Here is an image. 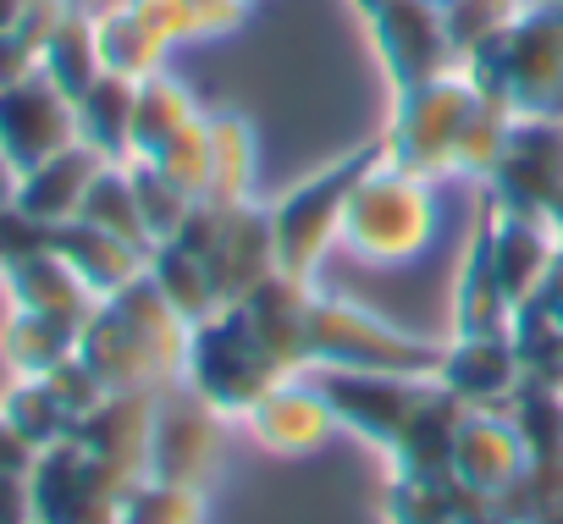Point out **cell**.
Returning a JSON list of instances; mask_svg holds the SVG:
<instances>
[{"mask_svg":"<svg viewBox=\"0 0 563 524\" xmlns=\"http://www.w3.org/2000/svg\"><path fill=\"white\" fill-rule=\"evenodd\" d=\"M188 332L194 326L161 299V288L139 277L122 293L100 299L78 337V359L106 381V392H161L183 381Z\"/></svg>","mask_w":563,"mask_h":524,"instance_id":"cell-1","label":"cell"},{"mask_svg":"<svg viewBox=\"0 0 563 524\" xmlns=\"http://www.w3.org/2000/svg\"><path fill=\"white\" fill-rule=\"evenodd\" d=\"M387 155L382 138L327 160L321 171H310L305 182H294L288 193H282L265 215H271V237H276V271L288 277H305L316 282L321 259L343 243V215H349V199L354 188L365 182V171Z\"/></svg>","mask_w":563,"mask_h":524,"instance_id":"cell-2","label":"cell"},{"mask_svg":"<svg viewBox=\"0 0 563 524\" xmlns=\"http://www.w3.org/2000/svg\"><path fill=\"white\" fill-rule=\"evenodd\" d=\"M464 67L519 116H563V0H530L503 34L464 56Z\"/></svg>","mask_w":563,"mask_h":524,"instance_id":"cell-3","label":"cell"},{"mask_svg":"<svg viewBox=\"0 0 563 524\" xmlns=\"http://www.w3.org/2000/svg\"><path fill=\"white\" fill-rule=\"evenodd\" d=\"M294 370L276 359V348L265 343V332L254 326V315L243 304L216 310L210 321H199L188 332V359H183V381L221 414V420H243L276 381H288Z\"/></svg>","mask_w":563,"mask_h":524,"instance_id":"cell-4","label":"cell"},{"mask_svg":"<svg viewBox=\"0 0 563 524\" xmlns=\"http://www.w3.org/2000/svg\"><path fill=\"white\" fill-rule=\"evenodd\" d=\"M437 232V193L431 177L398 166L393 155H382L365 182L349 199L343 215V248L371 259V266H404V259H420L426 243Z\"/></svg>","mask_w":563,"mask_h":524,"instance_id":"cell-5","label":"cell"},{"mask_svg":"<svg viewBox=\"0 0 563 524\" xmlns=\"http://www.w3.org/2000/svg\"><path fill=\"white\" fill-rule=\"evenodd\" d=\"M486 100V83L470 73V67H453L431 83H415L404 94H393V122L382 133L387 155L420 177H453V160H459V144L475 122Z\"/></svg>","mask_w":563,"mask_h":524,"instance_id":"cell-6","label":"cell"},{"mask_svg":"<svg viewBox=\"0 0 563 524\" xmlns=\"http://www.w3.org/2000/svg\"><path fill=\"white\" fill-rule=\"evenodd\" d=\"M442 343H426L349 299L310 293V370H387V376H437Z\"/></svg>","mask_w":563,"mask_h":524,"instance_id":"cell-7","label":"cell"},{"mask_svg":"<svg viewBox=\"0 0 563 524\" xmlns=\"http://www.w3.org/2000/svg\"><path fill=\"white\" fill-rule=\"evenodd\" d=\"M166 243H183L194 248L210 277H216V293L221 304H243L260 282L276 277V237H271V215L243 199V204H216V199H199L183 221L177 237Z\"/></svg>","mask_w":563,"mask_h":524,"instance_id":"cell-8","label":"cell"},{"mask_svg":"<svg viewBox=\"0 0 563 524\" xmlns=\"http://www.w3.org/2000/svg\"><path fill=\"white\" fill-rule=\"evenodd\" d=\"M338 414V431L365 436L387 458L404 447L420 409L437 398V376H387V370H316L310 376Z\"/></svg>","mask_w":563,"mask_h":524,"instance_id":"cell-9","label":"cell"},{"mask_svg":"<svg viewBox=\"0 0 563 524\" xmlns=\"http://www.w3.org/2000/svg\"><path fill=\"white\" fill-rule=\"evenodd\" d=\"M139 480H122L111 464H100L84 442L45 447L29 469L34 491V524H117L122 497Z\"/></svg>","mask_w":563,"mask_h":524,"instance_id":"cell-10","label":"cell"},{"mask_svg":"<svg viewBox=\"0 0 563 524\" xmlns=\"http://www.w3.org/2000/svg\"><path fill=\"white\" fill-rule=\"evenodd\" d=\"M365 29L376 40L382 73L393 78V94L464 67V51L448 29V12L431 7V0H382L376 12H365Z\"/></svg>","mask_w":563,"mask_h":524,"instance_id":"cell-11","label":"cell"},{"mask_svg":"<svg viewBox=\"0 0 563 524\" xmlns=\"http://www.w3.org/2000/svg\"><path fill=\"white\" fill-rule=\"evenodd\" d=\"M221 414L188 387L172 381L155 398V436H150V480H172V486H210L216 464H221Z\"/></svg>","mask_w":563,"mask_h":524,"instance_id":"cell-12","label":"cell"},{"mask_svg":"<svg viewBox=\"0 0 563 524\" xmlns=\"http://www.w3.org/2000/svg\"><path fill=\"white\" fill-rule=\"evenodd\" d=\"M67 144H78V105L45 73L0 89V155L18 166V177Z\"/></svg>","mask_w":563,"mask_h":524,"instance_id":"cell-13","label":"cell"},{"mask_svg":"<svg viewBox=\"0 0 563 524\" xmlns=\"http://www.w3.org/2000/svg\"><path fill=\"white\" fill-rule=\"evenodd\" d=\"M486 182H492L486 199L552 215L563 204V116H519Z\"/></svg>","mask_w":563,"mask_h":524,"instance_id":"cell-14","label":"cell"},{"mask_svg":"<svg viewBox=\"0 0 563 524\" xmlns=\"http://www.w3.org/2000/svg\"><path fill=\"white\" fill-rule=\"evenodd\" d=\"M481 221H486L492 266H497L508 299L525 304V299L547 282V271L558 266V254H563V232H558V221L541 215V210L497 204V199H486V215H481Z\"/></svg>","mask_w":563,"mask_h":524,"instance_id":"cell-15","label":"cell"},{"mask_svg":"<svg viewBox=\"0 0 563 524\" xmlns=\"http://www.w3.org/2000/svg\"><path fill=\"white\" fill-rule=\"evenodd\" d=\"M155 398H161V392H106V398L73 425V442H84V447H89L100 464H111L122 480H150Z\"/></svg>","mask_w":563,"mask_h":524,"instance_id":"cell-16","label":"cell"},{"mask_svg":"<svg viewBox=\"0 0 563 524\" xmlns=\"http://www.w3.org/2000/svg\"><path fill=\"white\" fill-rule=\"evenodd\" d=\"M525 464H530V453H525V442H519L508 409H470V414H464L459 442H453V480H459L464 491L497 502V497L519 480Z\"/></svg>","mask_w":563,"mask_h":524,"instance_id":"cell-17","label":"cell"},{"mask_svg":"<svg viewBox=\"0 0 563 524\" xmlns=\"http://www.w3.org/2000/svg\"><path fill=\"white\" fill-rule=\"evenodd\" d=\"M243 425L271 453H310L338 431V414H332V403L321 398V387L310 376H288L243 414Z\"/></svg>","mask_w":563,"mask_h":524,"instance_id":"cell-18","label":"cell"},{"mask_svg":"<svg viewBox=\"0 0 563 524\" xmlns=\"http://www.w3.org/2000/svg\"><path fill=\"white\" fill-rule=\"evenodd\" d=\"M437 381L453 398H464L470 409H508L514 392H519V381H525L514 332H503V337H453L442 348Z\"/></svg>","mask_w":563,"mask_h":524,"instance_id":"cell-19","label":"cell"},{"mask_svg":"<svg viewBox=\"0 0 563 524\" xmlns=\"http://www.w3.org/2000/svg\"><path fill=\"white\" fill-rule=\"evenodd\" d=\"M0 288H7L12 310H29V315H51V321H67V326H89V315L100 310L95 288L67 266L56 248L34 254V259H18L12 271H0Z\"/></svg>","mask_w":563,"mask_h":524,"instance_id":"cell-20","label":"cell"},{"mask_svg":"<svg viewBox=\"0 0 563 524\" xmlns=\"http://www.w3.org/2000/svg\"><path fill=\"white\" fill-rule=\"evenodd\" d=\"M106 166H111V160L78 138V144H67L62 155H51V160H40V166H29V171L18 177V204H23L29 215L51 221V226L78 221V210H84V199H89V188H95V177H100Z\"/></svg>","mask_w":563,"mask_h":524,"instance_id":"cell-21","label":"cell"},{"mask_svg":"<svg viewBox=\"0 0 563 524\" xmlns=\"http://www.w3.org/2000/svg\"><path fill=\"white\" fill-rule=\"evenodd\" d=\"M514 299L492 266V237L486 221H475L464 266H459V288H453V337H503L514 332Z\"/></svg>","mask_w":563,"mask_h":524,"instance_id":"cell-22","label":"cell"},{"mask_svg":"<svg viewBox=\"0 0 563 524\" xmlns=\"http://www.w3.org/2000/svg\"><path fill=\"white\" fill-rule=\"evenodd\" d=\"M51 248L95 288V299H111V293H122L128 282H139L150 271V254L139 243H128L106 226H89V221H62Z\"/></svg>","mask_w":563,"mask_h":524,"instance_id":"cell-23","label":"cell"},{"mask_svg":"<svg viewBox=\"0 0 563 524\" xmlns=\"http://www.w3.org/2000/svg\"><path fill=\"white\" fill-rule=\"evenodd\" d=\"M133 105H139V83L100 73L89 83V94H78V138L89 149H100L106 160H128L133 155Z\"/></svg>","mask_w":563,"mask_h":524,"instance_id":"cell-24","label":"cell"},{"mask_svg":"<svg viewBox=\"0 0 563 524\" xmlns=\"http://www.w3.org/2000/svg\"><path fill=\"white\" fill-rule=\"evenodd\" d=\"M155 288H161V299L188 321V326H199V321H210L216 310H227L221 304V293H216V277H210V266L194 254V248H183V243H155L150 248V271H144Z\"/></svg>","mask_w":563,"mask_h":524,"instance_id":"cell-25","label":"cell"},{"mask_svg":"<svg viewBox=\"0 0 563 524\" xmlns=\"http://www.w3.org/2000/svg\"><path fill=\"white\" fill-rule=\"evenodd\" d=\"M95 40H100V62H106V73H117V78H133V83H144V78H155V73H166L161 62H166V40L128 7H111V12H100L95 18Z\"/></svg>","mask_w":563,"mask_h":524,"instance_id":"cell-26","label":"cell"},{"mask_svg":"<svg viewBox=\"0 0 563 524\" xmlns=\"http://www.w3.org/2000/svg\"><path fill=\"white\" fill-rule=\"evenodd\" d=\"M205 111L194 105V94L172 78V73H155L139 83V105H133V155L128 160H150L161 155L188 122H199Z\"/></svg>","mask_w":563,"mask_h":524,"instance_id":"cell-27","label":"cell"},{"mask_svg":"<svg viewBox=\"0 0 563 524\" xmlns=\"http://www.w3.org/2000/svg\"><path fill=\"white\" fill-rule=\"evenodd\" d=\"M78 337H84V332L67 326V321L12 310L7 326H0V359H7L18 376H51L62 359L78 354Z\"/></svg>","mask_w":563,"mask_h":524,"instance_id":"cell-28","label":"cell"},{"mask_svg":"<svg viewBox=\"0 0 563 524\" xmlns=\"http://www.w3.org/2000/svg\"><path fill=\"white\" fill-rule=\"evenodd\" d=\"M40 73L78 105V94H89V83L106 73V62H100V40H95V18L89 12H67L62 18V29L45 40V62H40Z\"/></svg>","mask_w":563,"mask_h":524,"instance_id":"cell-29","label":"cell"},{"mask_svg":"<svg viewBox=\"0 0 563 524\" xmlns=\"http://www.w3.org/2000/svg\"><path fill=\"white\" fill-rule=\"evenodd\" d=\"M254 193V127L238 111H210V193L216 204H243Z\"/></svg>","mask_w":563,"mask_h":524,"instance_id":"cell-30","label":"cell"},{"mask_svg":"<svg viewBox=\"0 0 563 524\" xmlns=\"http://www.w3.org/2000/svg\"><path fill=\"white\" fill-rule=\"evenodd\" d=\"M0 414L12 420V431L34 447V453H45V447H62V442H73V409L51 392V381L45 376H18L12 381V392L0 398Z\"/></svg>","mask_w":563,"mask_h":524,"instance_id":"cell-31","label":"cell"},{"mask_svg":"<svg viewBox=\"0 0 563 524\" xmlns=\"http://www.w3.org/2000/svg\"><path fill=\"white\" fill-rule=\"evenodd\" d=\"M128 7L166 40V45H183V40H210V34H232L243 23V0H128Z\"/></svg>","mask_w":563,"mask_h":524,"instance_id":"cell-32","label":"cell"},{"mask_svg":"<svg viewBox=\"0 0 563 524\" xmlns=\"http://www.w3.org/2000/svg\"><path fill=\"white\" fill-rule=\"evenodd\" d=\"M78 221L106 226V232H117V237L139 243L144 254L155 248V237H150V226H144V210H139V193H133V177H128V160H111V166L95 177V188H89V199H84Z\"/></svg>","mask_w":563,"mask_h":524,"instance_id":"cell-33","label":"cell"},{"mask_svg":"<svg viewBox=\"0 0 563 524\" xmlns=\"http://www.w3.org/2000/svg\"><path fill=\"white\" fill-rule=\"evenodd\" d=\"M508 420H514L530 458H563V387L558 381L525 376L514 403H508Z\"/></svg>","mask_w":563,"mask_h":524,"instance_id":"cell-34","label":"cell"},{"mask_svg":"<svg viewBox=\"0 0 563 524\" xmlns=\"http://www.w3.org/2000/svg\"><path fill=\"white\" fill-rule=\"evenodd\" d=\"M563 513V458H530L519 469V480L497 497V519L503 524H541Z\"/></svg>","mask_w":563,"mask_h":524,"instance_id":"cell-35","label":"cell"},{"mask_svg":"<svg viewBox=\"0 0 563 524\" xmlns=\"http://www.w3.org/2000/svg\"><path fill=\"white\" fill-rule=\"evenodd\" d=\"M128 177H133V193H139V210H144V226H150V237L155 243H166V237H177L183 232V221H188V210L199 204L188 188H177L161 166H150V160H128Z\"/></svg>","mask_w":563,"mask_h":524,"instance_id":"cell-36","label":"cell"},{"mask_svg":"<svg viewBox=\"0 0 563 524\" xmlns=\"http://www.w3.org/2000/svg\"><path fill=\"white\" fill-rule=\"evenodd\" d=\"M117 524H205V491L199 486H172V480H139L122 497Z\"/></svg>","mask_w":563,"mask_h":524,"instance_id":"cell-37","label":"cell"},{"mask_svg":"<svg viewBox=\"0 0 563 524\" xmlns=\"http://www.w3.org/2000/svg\"><path fill=\"white\" fill-rule=\"evenodd\" d=\"M150 166H161L177 188H188L194 199L210 193V116L188 122L161 155H150Z\"/></svg>","mask_w":563,"mask_h":524,"instance_id":"cell-38","label":"cell"},{"mask_svg":"<svg viewBox=\"0 0 563 524\" xmlns=\"http://www.w3.org/2000/svg\"><path fill=\"white\" fill-rule=\"evenodd\" d=\"M51 237H56L51 221H40V215H29L18 199H7V204H0V271H12L18 259L45 254Z\"/></svg>","mask_w":563,"mask_h":524,"instance_id":"cell-39","label":"cell"},{"mask_svg":"<svg viewBox=\"0 0 563 524\" xmlns=\"http://www.w3.org/2000/svg\"><path fill=\"white\" fill-rule=\"evenodd\" d=\"M45 381H51V392L73 409V420H84V414L106 398V381H100V376H95V370H89L78 354H73V359H62V365H56Z\"/></svg>","mask_w":563,"mask_h":524,"instance_id":"cell-40","label":"cell"},{"mask_svg":"<svg viewBox=\"0 0 563 524\" xmlns=\"http://www.w3.org/2000/svg\"><path fill=\"white\" fill-rule=\"evenodd\" d=\"M40 73V45H29L23 34H0V89L23 83Z\"/></svg>","mask_w":563,"mask_h":524,"instance_id":"cell-41","label":"cell"},{"mask_svg":"<svg viewBox=\"0 0 563 524\" xmlns=\"http://www.w3.org/2000/svg\"><path fill=\"white\" fill-rule=\"evenodd\" d=\"M0 524H34L29 475H0Z\"/></svg>","mask_w":563,"mask_h":524,"instance_id":"cell-42","label":"cell"},{"mask_svg":"<svg viewBox=\"0 0 563 524\" xmlns=\"http://www.w3.org/2000/svg\"><path fill=\"white\" fill-rule=\"evenodd\" d=\"M34 458H40V453L12 431V420H7V414H0V475H29V469H34Z\"/></svg>","mask_w":563,"mask_h":524,"instance_id":"cell-43","label":"cell"},{"mask_svg":"<svg viewBox=\"0 0 563 524\" xmlns=\"http://www.w3.org/2000/svg\"><path fill=\"white\" fill-rule=\"evenodd\" d=\"M525 304H536V310H541V315H547V321L563 332V254H558V266L547 271V282H541V288H536Z\"/></svg>","mask_w":563,"mask_h":524,"instance_id":"cell-44","label":"cell"},{"mask_svg":"<svg viewBox=\"0 0 563 524\" xmlns=\"http://www.w3.org/2000/svg\"><path fill=\"white\" fill-rule=\"evenodd\" d=\"M29 18V0H0V34H18Z\"/></svg>","mask_w":563,"mask_h":524,"instance_id":"cell-45","label":"cell"},{"mask_svg":"<svg viewBox=\"0 0 563 524\" xmlns=\"http://www.w3.org/2000/svg\"><path fill=\"white\" fill-rule=\"evenodd\" d=\"M354 7H360V18H365V12H376V7H382V0H354Z\"/></svg>","mask_w":563,"mask_h":524,"instance_id":"cell-46","label":"cell"},{"mask_svg":"<svg viewBox=\"0 0 563 524\" xmlns=\"http://www.w3.org/2000/svg\"><path fill=\"white\" fill-rule=\"evenodd\" d=\"M541 524H563V513H552V519H541Z\"/></svg>","mask_w":563,"mask_h":524,"instance_id":"cell-47","label":"cell"},{"mask_svg":"<svg viewBox=\"0 0 563 524\" xmlns=\"http://www.w3.org/2000/svg\"><path fill=\"white\" fill-rule=\"evenodd\" d=\"M431 7H442V12H448V7H453V0H431Z\"/></svg>","mask_w":563,"mask_h":524,"instance_id":"cell-48","label":"cell"},{"mask_svg":"<svg viewBox=\"0 0 563 524\" xmlns=\"http://www.w3.org/2000/svg\"><path fill=\"white\" fill-rule=\"evenodd\" d=\"M243 7H249V0H243Z\"/></svg>","mask_w":563,"mask_h":524,"instance_id":"cell-49","label":"cell"}]
</instances>
